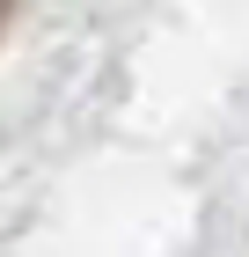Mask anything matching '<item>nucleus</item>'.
Here are the masks:
<instances>
[{
	"label": "nucleus",
	"mask_w": 249,
	"mask_h": 257,
	"mask_svg": "<svg viewBox=\"0 0 249 257\" xmlns=\"http://www.w3.org/2000/svg\"><path fill=\"white\" fill-rule=\"evenodd\" d=\"M8 15H15V0H0V30H8Z\"/></svg>",
	"instance_id": "f257e3e1"
}]
</instances>
